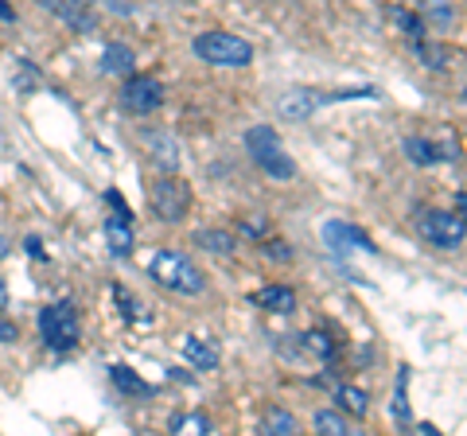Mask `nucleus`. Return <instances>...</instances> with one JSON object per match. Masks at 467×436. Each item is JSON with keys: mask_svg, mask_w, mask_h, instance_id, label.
Masks as SVG:
<instances>
[{"mask_svg": "<svg viewBox=\"0 0 467 436\" xmlns=\"http://www.w3.org/2000/svg\"><path fill=\"white\" fill-rule=\"evenodd\" d=\"M47 12H55L58 20L75 32H94L98 27V12H94V0H39Z\"/></svg>", "mask_w": 467, "mask_h": 436, "instance_id": "11", "label": "nucleus"}, {"mask_svg": "<svg viewBox=\"0 0 467 436\" xmlns=\"http://www.w3.org/2000/svg\"><path fill=\"white\" fill-rule=\"evenodd\" d=\"M121 106L133 113V118H149V113L164 106V86L152 75H129L121 86Z\"/></svg>", "mask_w": 467, "mask_h": 436, "instance_id": "8", "label": "nucleus"}, {"mask_svg": "<svg viewBox=\"0 0 467 436\" xmlns=\"http://www.w3.org/2000/svg\"><path fill=\"white\" fill-rule=\"evenodd\" d=\"M347 98H378V90H374V86H362V90L324 94V90H312V86H296V90H288L281 101H276V109H281L285 121H308L319 106H331V101H347Z\"/></svg>", "mask_w": 467, "mask_h": 436, "instance_id": "5", "label": "nucleus"}, {"mask_svg": "<svg viewBox=\"0 0 467 436\" xmlns=\"http://www.w3.org/2000/svg\"><path fill=\"white\" fill-rule=\"evenodd\" d=\"M245 152H250V160L269 180H281V183L296 180V164H292V156L285 152L281 133H276L273 125H254L250 133H245Z\"/></svg>", "mask_w": 467, "mask_h": 436, "instance_id": "1", "label": "nucleus"}, {"mask_svg": "<svg viewBox=\"0 0 467 436\" xmlns=\"http://www.w3.org/2000/svg\"><path fill=\"white\" fill-rule=\"evenodd\" d=\"M149 202L160 223H183L187 211H192V192H187V183L180 176H160L152 183Z\"/></svg>", "mask_w": 467, "mask_h": 436, "instance_id": "7", "label": "nucleus"}, {"mask_svg": "<svg viewBox=\"0 0 467 436\" xmlns=\"http://www.w3.org/2000/svg\"><path fill=\"white\" fill-rule=\"evenodd\" d=\"M463 101H467V90H463Z\"/></svg>", "mask_w": 467, "mask_h": 436, "instance_id": "37", "label": "nucleus"}, {"mask_svg": "<svg viewBox=\"0 0 467 436\" xmlns=\"http://www.w3.org/2000/svg\"><path fill=\"white\" fill-rule=\"evenodd\" d=\"M456 211L463 214V223H467V192H460V195H456Z\"/></svg>", "mask_w": 467, "mask_h": 436, "instance_id": "33", "label": "nucleus"}, {"mask_svg": "<svg viewBox=\"0 0 467 436\" xmlns=\"http://www.w3.org/2000/svg\"><path fill=\"white\" fill-rule=\"evenodd\" d=\"M149 277H152L156 285L171 288V293H183V296H199L202 288H207L202 273L195 269V261L183 257L180 250H160V254L152 257V265H149Z\"/></svg>", "mask_w": 467, "mask_h": 436, "instance_id": "2", "label": "nucleus"}, {"mask_svg": "<svg viewBox=\"0 0 467 436\" xmlns=\"http://www.w3.org/2000/svg\"><path fill=\"white\" fill-rule=\"evenodd\" d=\"M39 336L51 351H75L78 339H82V327H78V312L70 300H55L39 312Z\"/></svg>", "mask_w": 467, "mask_h": 436, "instance_id": "4", "label": "nucleus"}, {"mask_svg": "<svg viewBox=\"0 0 467 436\" xmlns=\"http://www.w3.org/2000/svg\"><path fill=\"white\" fill-rule=\"evenodd\" d=\"M180 5H199V0H180Z\"/></svg>", "mask_w": 467, "mask_h": 436, "instance_id": "36", "label": "nucleus"}, {"mask_svg": "<svg viewBox=\"0 0 467 436\" xmlns=\"http://www.w3.org/2000/svg\"><path fill=\"white\" fill-rule=\"evenodd\" d=\"M109 382H113L117 389H121V394H129V398L152 394V386H149V382H144V378H140V374H133V370H129V367H125V362H113V367H109Z\"/></svg>", "mask_w": 467, "mask_h": 436, "instance_id": "18", "label": "nucleus"}, {"mask_svg": "<svg viewBox=\"0 0 467 436\" xmlns=\"http://www.w3.org/2000/svg\"><path fill=\"white\" fill-rule=\"evenodd\" d=\"M12 86H16V90H24V94H36V90H39V70H36V63L20 59L16 70H12Z\"/></svg>", "mask_w": 467, "mask_h": 436, "instance_id": "24", "label": "nucleus"}, {"mask_svg": "<svg viewBox=\"0 0 467 436\" xmlns=\"http://www.w3.org/2000/svg\"><path fill=\"white\" fill-rule=\"evenodd\" d=\"M417 230L436 250H460L467 238V223L460 211H425L417 218Z\"/></svg>", "mask_w": 467, "mask_h": 436, "instance_id": "6", "label": "nucleus"}, {"mask_svg": "<svg viewBox=\"0 0 467 436\" xmlns=\"http://www.w3.org/2000/svg\"><path fill=\"white\" fill-rule=\"evenodd\" d=\"M0 20H16V12H12L8 0H0Z\"/></svg>", "mask_w": 467, "mask_h": 436, "instance_id": "32", "label": "nucleus"}, {"mask_svg": "<svg viewBox=\"0 0 467 436\" xmlns=\"http://www.w3.org/2000/svg\"><path fill=\"white\" fill-rule=\"evenodd\" d=\"M195 55L211 67H250L254 63V43L234 36V32H202L195 36Z\"/></svg>", "mask_w": 467, "mask_h": 436, "instance_id": "3", "label": "nucleus"}, {"mask_svg": "<svg viewBox=\"0 0 467 436\" xmlns=\"http://www.w3.org/2000/svg\"><path fill=\"white\" fill-rule=\"evenodd\" d=\"M389 20H393V24H401V32H405V36H413V39L425 36V20H420L417 12H409V8H389Z\"/></svg>", "mask_w": 467, "mask_h": 436, "instance_id": "25", "label": "nucleus"}, {"mask_svg": "<svg viewBox=\"0 0 467 436\" xmlns=\"http://www.w3.org/2000/svg\"><path fill=\"white\" fill-rule=\"evenodd\" d=\"M261 432L269 436H296L300 432V420L296 413L281 410V405H273V410H265V417H261Z\"/></svg>", "mask_w": 467, "mask_h": 436, "instance_id": "17", "label": "nucleus"}, {"mask_svg": "<svg viewBox=\"0 0 467 436\" xmlns=\"http://www.w3.org/2000/svg\"><path fill=\"white\" fill-rule=\"evenodd\" d=\"M113 296H117V304H121V316L129 319V324H137V319H140V312H137V300L129 296L121 285H113Z\"/></svg>", "mask_w": 467, "mask_h": 436, "instance_id": "29", "label": "nucleus"}, {"mask_svg": "<svg viewBox=\"0 0 467 436\" xmlns=\"http://www.w3.org/2000/svg\"><path fill=\"white\" fill-rule=\"evenodd\" d=\"M20 339V327H16V319H8L5 312H0V343H16Z\"/></svg>", "mask_w": 467, "mask_h": 436, "instance_id": "30", "label": "nucleus"}, {"mask_svg": "<svg viewBox=\"0 0 467 436\" xmlns=\"http://www.w3.org/2000/svg\"><path fill=\"white\" fill-rule=\"evenodd\" d=\"M12 254V238H5V234H0V261H5Z\"/></svg>", "mask_w": 467, "mask_h": 436, "instance_id": "34", "label": "nucleus"}, {"mask_svg": "<svg viewBox=\"0 0 467 436\" xmlns=\"http://www.w3.org/2000/svg\"><path fill=\"white\" fill-rule=\"evenodd\" d=\"M324 242H327V250L331 254H355V250H367V254H378V245L374 238L367 234V230H358V226H350L343 223V218H331V223H324Z\"/></svg>", "mask_w": 467, "mask_h": 436, "instance_id": "9", "label": "nucleus"}, {"mask_svg": "<svg viewBox=\"0 0 467 436\" xmlns=\"http://www.w3.org/2000/svg\"><path fill=\"white\" fill-rule=\"evenodd\" d=\"M5 300H8V293H5V281H0V308H5Z\"/></svg>", "mask_w": 467, "mask_h": 436, "instance_id": "35", "label": "nucleus"}, {"mask_svg": "<svg viewBox=\"0 0 467 436\" xmlns=\"http://www.w3.org/2000/svg\"><path fill=\"white\" fill-rule=\"evenodd\" d=\"M106 242H109V254L113 257H129L137 245L133 234V211H117L113 218H106Z\"/></svg>", "mask_w": 467, "mask_h": 436, "instance_id": "12", "label": "nucleus"}, {"mask_svg": "<svg viewBox=\"0 0 467 436\" xmlns=\"http://www.w3.org/2000/svg\"><path fill=\"white\" fill-rule=\"evenodd\" d=\"M24 245H27V254H32V257H36V261H39V257H43V242H39V238H36V234H32V238H27V242H24Z\"/></svg>", "mask_w": 467, "mask_h": 436, "instance_id": "31", "label": "nucleus"}, {"mask_svg": "<svg viewBox=\"0 0 467 436\" xmlns=\"http://www.w3.org/2000/svg\"><path fill=\"white\" fill-rule=\"evenodd\" d=\"M393 420H398L401 429H409V367H398V378H393Z\"/></svg>", "mask_w": 467, "mask_h": 436, "instance_id": "20", "label": "nucleus"}, {"mask_svg": "<svg viewBox=\"0 0 467 436\" xmlns=\"http://www.w3.org/2000/svg\"><path fill=\"white\" fill-rule=\"evenodd\" d=\"M413 51H417V59L425 63V67H432V70H444V51H441V47H429L425 36H420V39L413 43Z\"/></svg>", "mask_w": 467, "mask_h": 436, "instance_id": "26", "label": "nucleus"}, {"mask_svg": "<svg viewBox=\"0 0 467 436\" xmlns=\"http://www.w3.org/2000/svg\"><path fill=\"white\" fill-rule=\"evenodd\" d=\"M171 432H187V436H195V432H211V417L195 410V413H180V417H171Z\"/></svg>", "mask_w": 467, "mask_h": 436, "instance_id": "22", "label": "nucleus"}, {"mask_svg": "<svg viewBox=\"0 0 467 436\" xmlns=\"http://www.w3.org/2000/svg\"><path fill=\"white\" fill-rule=\"evenodd\" d=\"M140 140L152 149V160L164 171H175V164H180V144L171 140V133H164V129H144Z\"/></svg>", "mask_w": 467, "mask_h": 436, "instance_id": "14", "label": "nucleus"}, {"mask_svg": "<svg viewBox=\"0 0 467 436\" xmlns=\"http://www.w3.org/2000/svg\"><path fill=\"white\" fill-rule=\"evenodd\" d=\"M335 405L347 410V413H355V417H367L370 394H367V389H358V386H335Z\"/></svg>", "mask_w": 467, "mask_h": 436, "instance_id": "21", "label": "nucleus"}, {"mask_svg": "<svg viewBox=\"0 0 467 436\" xmlns=\"http://www.w3.org/2000/svg\"><path fill=\"white\" fill-rule=\"evenodd\" d=\"M101 70L106 75H133L137 70V51L129 47V43H109L106 51H101Z\"/></svg>", "mask_w": 467, "mask_h": 436, "instance_id": "15", "label": "nucleus"}, {"mask_svg": "<svg viewBox=\"0 0 467 436\" xmlns=\"http://www.w3.org/2000/svg\"><path fill=\"white\" fill-rule=\"evenodd\" d=\"M304 339V347H308L312 355H319V358H327L331 351H335V343L324 336V331H308V336H300Z\"/></svg>", "mask_w": 467, "mask_h": 436, "instance_id": "27", "label": "nucleus"}, {"mask_svg": "<svg viewBox=\"0 0 467 436\" xmlns=\"http://www.w3.org/2000/svg\"><path fill=\"white\" fill-rule=\"evenodd\" d=\"M254 300H257L265 312H276V316H285V312L296 308V293H292L288 285H265Z\"/></svg>", "mask_w": 467, "mask_h": 436, "instance_id": "16", "label": "nucleus"}, {"mask_svg": "<svg viewBox=\"0 0 467 436\" xmlns=\"http://www.w3.org/2000/svg\"><path fill=\"white\" fill-rule=\"evenodd\" d=\"M180 351H183V358L192 362L195 370H218V362H223V355H218V347L211 343V339H202V336H183V343H180Z\"/></svg>", "mask_w": 467, "mask_h": 436, "instance_id": "13", "label": "nucleus"}, {"mask_svg": "<svg viewBox=\"0 0 467 436\" xmlns=\"http://www.w3.org/2000/svg\"><path fill=\"white\" fill-rule=\"evenodd\" d=\"M312 425H316V432H331V436H350V420H347V417H339L335 410H319V413L312 417Z\"/></svg>", "mask_w": 467, "mask_h": 436, "instance_id": "23", "label": "nucleus"}, {"mask_svg": "<svg viewBox=\"0 0 467 436\" xmlns=\"http://www.w3.org/2000/svg\"><path fill=\"white\" fill-rule=\"evenodd\" d=\"M261 254H269L273 261H292V257H296V250H292L288 242H281V238H273V242H261Z\"/></svg>", "mask_w": 467, "mask_h": 436, "instance_id": "28", "label": "nucleus"}, {"mask_svg": "<svg viewBox=\"0 0 467 436\" xmlns=\"http://www.w3.org/2000/svg\"><path fill=\"white\" fill-rule=\"evenodd\" d=\"M195 245L199 250H207V254H234L238 250V234H230V230H199L195 234Z\"/></svg>", "mask_w": 467, "mask_h": 436, "instance_id": "19", "label": "nucleus"}, {"mask_svg": "<svg viewBox=\"0 0 467 436\" xmlns=\"http://www.w3.org/2000/svg\"><path fill=\"white\" fill-rule=\"evenodd\" d=\"M405 156L413 160L417 168H432V164H448L456 160V144L451 140H432V137H405Z\"/></svg>", "mask_w": 467, "mask_h": 436, "instance_id": "10", "label": "nucleus"}]
</instances>
